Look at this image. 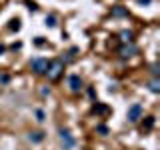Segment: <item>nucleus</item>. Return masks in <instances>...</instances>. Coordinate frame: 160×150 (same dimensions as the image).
<instances>
[{
  "instance_id": "nucleus-8",
  "label": "nucleus",
  "mask_w": 160,
  "mask_h": 150,
  "mask_svg": "<svg viewBox=\"0 0 160 150\" xmlns=\"http://www.w3.org/2000/svg\"><path fill=\"white\" fill-rule=\"evenodd\" d=\"M112 16H116V18H124V16H128V10H126V8H122V6H114V8H112Z\"/></svg>"
},
{
  "instance_id": "nucleus-3",
  "label": "nucleus",
  "mask_w": 160,
  "mask_h": 150,
  "mask_svg": "<svg viewBox=\"0 0 160 150\" xmlns=\"http://www.w3.org/2000/svg\"><path fill=\"white\" fill-rule=\"evenodd\" d=\"M48 58H34L32 62H30V66H32V70L36 74H46V70H48Z\"/></svg>"
},
{
  "instance_id": "nucleus-1",
  "label": "nucleus",
  "mask_w": 160,
  "mask_h": 150,
  "mask_svg": "<svg viewBox=\"0 0 160 150\" xmlns=\"http://www.w3.org/2000/svg\"><path fill=\"white\" fill-rule=\"evenodd\" d=\"M62 72H64V62H62V58H56V60H52V62L48 64L46 76H48V80L56 82V80L62 76Z\"/></svg>"
},
{
  "instance_id": "nucleus-12",
  "label": "nucleus",
  "mask_w": 160,
  "mask_h": 150,
  "mask_svg": "<svg viewBox=\"0 0 160 150\" xmlns=\"http://www.w3.org/2000/svg\"><path fill=\"white\" fill-rule=\"evenodd\" d=\"M152 126H154V116H146V120L142 122V128L144 130H150Z\"/></svg>"
},
{
  "instance_id": "nucleus-19",
  "label": "nucleus",
  "mask_w": 160,
  "mask_h": 150,
  "mask_svg": "<svg viewBox=\"0 0 160 150\" xmlns=\"http://www.w3.org/2000/svg\"><path fill=\"white\" fill-rule=\"evenodd\" d=\"M152 0H138V4H150Z\"/></svg>"
},
{
  "instance_id": "nucleus-7",
  "label": "nucleus",
  "mask_w": 160,
  "mask_h": 150,
  "mask_svg": "<svg viewBox=\"0 0 160 150\" xmlns=\"http://www.w3.org/2000/svg\"><path fill=\"white\" fill-rule=\"evenodd\" d=\"M118 40L122 44H130V42H134V34H132V30H122V32H118Z\"/></svg>"
},
{
  "instance_id": "nucleus-18",
  "label": "nucleus",
  "mask_w": 160,
  "mask_h": 150,
  "mask_svg": "<svg viewBox=\"0 0 160 150\" xmlns=\"http://www.w3.org/2000/svg\"><path fill=\"white\" fill-rule=\"evenodd\" d=\"M96 130H98L100 134H108V128H106V126H102V124H100V126H98Z\"/></svg>"
},
{
  "instance_id": "nucleus-9",
  "label": "nucleus",
  "mask_w": 160,
  "mask_h": 150,
  "mask_svg": "<svg viewBox=\"0 0 160 150\" xmlns=\"http://www.w3.org/2000/svg\"><path fill=\"white\" fill-rule=\"evenodd\" d=\"M148 90H150V92H154V94H158L160 92V80L158 78H152L148 82Z\"/></svg>"
},
{
  "instance_id": "nucleus-16",
  "label": "nucleus",
  "mask_w": 160,
  "mask_h": 150,
  "mask_svg": "<svg viewBox=\"0 0 160 150\" xmlns=\"http://www.w3.org/2000/svg\"><path fill=\"white\" fill-rule=\"evenodd\" d=\"M36 120H38V122L44 120V112H42V110H36Z\"/></svg>"
},
{
  "instance_id": "nucleus-14",
  "label": "nucleus",
  "mask_w": 160,
  "mask_h": 150,
  "mask_svg": "<svg viewBox=\"0 0 160 150\" xmlns=\"http://www.w3.org/2000/svg\"><path fill=\"white\" fill-rule=\"evenodd\" d=\"M46 26L54 28V26H56V18H54V16H46Z\"/></svg>"
},
{
  "instance_id": "nucleus-5",
  "label": "nucleus",
  "mask_w": 160,
  "mask_h": 150,
  "mask_svg": "<svg viewBox=\"0 0 160 150\" xmlns=\"http://www.w3.org/2000/svg\"><path fill=\"white\" fill-rule=\"evenodd\" d=\"M60 140H62V144H64L66 150H70L74 146V138H72V134H70V130H66V128L60 130Z\"/></svg>"
},
{
  "instance_id": "nucleus-4",
  "label": "nucleus",
  "mask_w": 160,
  "mask_h": 150,
  "mask_svg": "<svg viewBox=\"0 0 160 150\" xmlns=\"http://www.w3.org/2000/svg\"><path fill=\"white\" fill-rule=\"evenodd\" d=\"M128 122H138V118H142V106L140 104H132L128 108Z\"/></svg>"
},
{
  "instance_id": "nucleus-17",
  "label": "nucleus",
  "mask_w": 160,
  "mask_h": 150,
  "mask_svg": "<svg viewBox=\"0 0 160 150\" xmlns=\"http://www.w3.org/2000/svg\"><path fill=\"white\" fill-rule=\"evenodd\" d=\"M8 80H10V76H8V74H0V82H2V84H6Z\"/></svg>"
},
{
  "instance_id": "nucleus-10",
  "label": "nucleus",
  "mask_w": 160,
  "mask_h": 150,
  "mask_svg": "<svg viewBox=\"0 0 160 150\" xmlns=\"http://www.w3.org/2000/svg\"><path fill=\"white\" fill-rule=\"evenodd\" d=\"M92 112H94V114H106V112H108V106H104V104H94Z\"/></svg>"
},
{
  "instance_id": "nucleus-6",
  "label": "nucleus",
  "mask_w": 160,
  "mask_h": 150,
  "mask_svg": "<svg viewBox=\"0 0 160 150\" xmlns=\"http://www.w3.org/2000/svg\"><path fill=\"white\" fill-rule=\"evenodd\" d=\"M68 86L72 92H80V88H82V78L78 76V74H72V76L68 78Z\"/></svg>"
},
{
  "instance_id": "nucleus-20",
  "label": "nucleus",
  "mask_w": 160,
  "mask_h": 150,
  "mask_svg": "<svg viewBox=\"0 0 160 150\" xmlns=\"http://www.w3.org/2000/svg\"><path fill=\"white\" fill-rule=\"evenodd\" d=\"M4 52V46H0V54H2Z\"/></svg>"
},
{
  "instance_id": "nucleus-2",
  "label": "nucleus",
  "mask_w": 160,
  "mask_h": 150,
  "mask_svg": "<svg viewBox=\"0 0 160 150\" xmlns=\"http://www.w3.org/2000/svg\"><path fill=\"white\" fill-rule=\"evenodd\" d=\"M138 54V46L134 42H130V44H122V46L118 48V56L120 58H132V56H136Z\"/></svg>"
},
{
  "instance_id": "nucleus-11",
  "label": "nucleus",
  "mask_w": 160,
  "mask_h": 150,
  "mask_svg": "<svg viewBox=\"0 0 160 150\" xmlns=\"http://www.w3.org/2000/svg\"><path fill=\"white\" fill-rule=\"evenodd\" d=\"M28 138L32 140V142H42V140H44V134L42 132H30Z\"/></svg>"
},
{
  "instance_id": "nucleus-15",
  "label": "nucleus",
  "mask_w": 160,
  "mask_h": 150,
  "mask_svg": "<svg viewBox=\"0 0 160 150\" xmlns=\"http://www.w3.org/2000/svg\"><path fill=\"white\" fill-rule=\"evenodd\" d=\"M150 70H152L154 78H158V64H152V66H150Z\"/></svg>"
},
{
  "instance_id": "nucleus-13",
  "label": "nucleus",
  "mask_w": 160,
  "mask_h": 150,
  "mask_svg": "<svg viewBox=\"0 0 160 150\" xmlns=\"http://www.w3.org/2000/svg\"><path fill=\"white\" fill-rule=\"evenodd\" d=\"M8 28H10V30H18V28H20V20H18V18H14V20H10V24H8Z\"/></svg>"
}]
</instances>
